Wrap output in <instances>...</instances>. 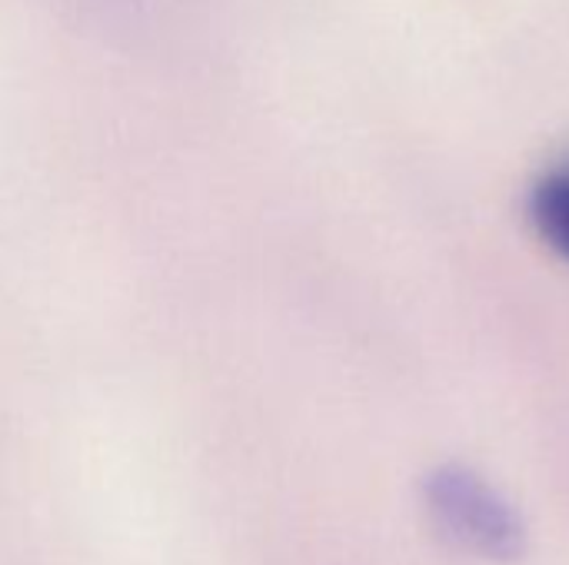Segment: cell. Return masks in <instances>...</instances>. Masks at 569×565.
<instances>
[{
	"instance_id": "obj_1",
	"label": "cell",
	"mask_w": 569,
	"mask_h": 565,
	"mask_svg": "<svg viewBox=\"0 0 569 565\" xmlns=\"http://www.w3.org/2000/svg\"><path fill=\"white\" fill-rule=\"evenodd\" d=\"M423 503L443 536L467 553L517 559L527 549L523 516L470 466H437L423 483Z\"/></svg>"
},
{
	"instance_id": "obj_2",
	"label": "cell",
	"mask_w": 569,
	"mask_h": 565,
	"mask_svg": "<svg viewBox=\"0 0 569 565\" xmlns=\"http://www.w3.org/2000/svg\"><path fill=\"white\" fill-rule=\"evenodd\" d=\"M533 223L540 236L569 260V163L550 167L533 186Z\"/></svg>"
}]
</instances>
